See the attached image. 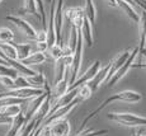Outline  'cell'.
Here are the masks:
<instances>
[{"mask_svg": "<svg viewBox=\"0 0 146 136\" xmlns=\"http://www.w3.org/2000/svg\"><path fill=\"white\" fill-rule=\"evenodd\" d=\"M141 99H142V94H141V93L135 92V90H123V92L116 93V94H113V95H111V97L106 98L104 101L100 103L99 107H97L94 111H92L88 116H86L85 118H84V121H83V122H81V125H80L79 132L83 131V130L85 129L86 123H88L89 121L92 120V118H94L99 112H102L107 106H109L112 102H114V101H122V102H128V103H136V102H140Z\"/></svg>", "mask_w": 146, "mask_h": 136, "instance_id": "obj_1", "label": "cell"}, {"mask_svg": "<svg viewBox=\"0 0 146 136\" xmlns=\"http://www.w3.org/2000/svg\"><path fill=\"white\" fill-rule=\"evenodd\" d=\"M107 118L126 127L146 126V117L136 116L133 113H107Z\"/></svg>", "mask_w": 146, "mask_h": 136, "instance_id": "obj_2", "label": "cell"}, {"mask_svg": "<svg viewBox=\"0 0 146 136\" xmlns=\"http://www.w3.org/2000/svg\"><path fill=\"white\" fill-rule=\"evenodd\" d=\"M81 102H83V99H81L79 95H76V97L72 99L69 104L60 107V108H57L56 111H53L52 113H50V115L47 116L43 121H42V123L40 125V126H48V125H51L53 121H57V120H61V118H65L66 116L75 108V106H76V104H79V103H81Z\"/></svg>", "mask_w": 146, "mask_h": 136, "instance_id": "obj_3", "label": "cell"}, {"mask_svg": "<svg viewBox=\"0 0 146 136\" xmlns=\"http://www.w3.org/2000/svg\"><path fill=\"white\" fill-rule=\"evenodd\" d=\"M137 53H139V47H135V49L130 52V56H128V59L126 60V62L122 65V66L119 67L118 70H117L116 73H114L113 75L111 76V79L108 80V88H112L114 85V84L117 83V81H119L121 79L123 78L126 74L128 73V70L131 69V66H132V64L135 62V59H136Z\"/></svg>", "mask_w": 146, "mask_h": 136, "instance_id": "obj_4", "label": "cell"}, {"mask_svg": "<svg viewBox=\"0 0 146 136\" xmlns=\"http://www.w3.org/2000/svg\"><path fill=\"white\" fill-rule=\"evenodd\" d=\"M43 88H44V92L42 93L41 95H37V97L32 98V101L28 103L27 112H26V115H24V120H26V122H28V121H29L31 118L36 115V112H37L38 108L41 107V104H42V102L44 101V98H46L47 95L51 93V88H50V85H48V83H47V81L44 83Z\"/></svg>", "mask_w": 146, "mask_h": 136, "instance_id": "obj_5", "label": "cell"}, {"mask_svg": "<svg viewBox=\"0 0 146 136\" xmlns=\"http://www.w3.org/2000/svg\"><path fill=\"white\" fill-rule=\"evenodd\" d=\"M84 17H85V12H84V8L81 7H70L66 10H64V18L69 21L71 27H75L78 29H80L83 24Z\"/></svg>", "mask_w": 146, "mask_h": 136, "instance_id": "obj_6", "label": "cell"}, {"mask_svg": "<svg viewBox=\"0 0 146 136\" xmlns=\"http://www.w3.org/2000/svg\"><path fill=\"white\" fill-rule=\"evenodd\" d=\"M5 21L12 22V23L15 25V27L18 28V29L21 31L24 36H26V37H28L29 39H33V41H35L37 32H36V29L29 23H28L27 21H24V19L19 18V17H15V15H7V17H5Z\"/></svg>", "mask_w": 146, "mask_h": 136, "instance_id": "obj_7", "label": "cell"}, {"mask_svg": "<svg viewBox=\"0 0 146 136\" xmlns=\"http://www.w3.org/2000/svg\"><path fill=\"white\" fill-rule=\"evenodd\" d=\"M100 67H102V65H100V61L99 60H95L93 64H92V66L89 67V69L86 70V71L84 73V74L81 75L79 79H76V80H75L74 83H72L71 85L69 87V90L70 89H75V88H79L81 85H84L85 83H88L89 80H92V79L94 78V75L97 74L98 71H99Z\"/></svg>", "mask_w": 146, "mask_h": 136, "instance_id": "obj_8", "label": "cell"}, {"mask_svg": "<svg viewBox=\"0 0 146 136\" xmlns=\"http://www.w3.org/2000/svg\"><path fill=\"white\" fill-rule=\"evenodd\" d=\"M51 129V136H69L70 135V123L65 118L53 121L51 125H48Z\"/></svg>", "mask_w": 146, "mask_h": 136, "instance_id": "obj_9", "label": "cell"}, {"mask_svg": "<svg viewBox=\"0 0 146 136\" xmlns=\"http://www.w3.org/2000/svg\"><path fill=\"white\" fill-rule=\"evenodd\" d=\"M109 65H111V62H109V64L107 65V66L100 67L99 71H98L97 74L94 75V78L92 79V80H89L88 83H85L86 85L89 87V89H90L93 93L98 89V88H99V85L103 83V81H106L107 75H108V71H109Z\"/></svg>", "mask_w": 146, "mask_h": 136, "instance_id": "obj_10", "label": "cell"}, {"mask_svg": "<svg viewBox=\"0 0 146 136\" xmlns=\"http://www.w3.org/2000/svg\"><path fill=\"white\" fill-rule=\"evenodd\" d=\"M130 52H131L130 50H125L123 52H121L119 55H117L116 57L111 61V65H109V71H108V75H107V79H106L107 81H108L109 79H111V76L113 75L114 73H116L117 70H118L119 67L126 62V60H127L128 56H130Z\"/></svg>", "mask_w": 146, "mask_h": 136, "instance_id": "obj_11", "label": "cell"}, {"mask_svg": "<svg viewBox=\"0 0 146 136\" xmlns=\"http://www.w3.org/2000/svg\"><path fill=\"white\" fill-rule=\"evenodd\" d=\"M80 33L81 37H83V42H85L89 47L93 46L94 37H93V24L90 23V21L88 19V17H84L83 24L80 27Z\"/></svg>", "mask_w": 146, "mask_h": 136, "instance_id": "obj_12", "label": "cell"}, {"mask_svg": "<svg viewBox=\"0 0 146 136\" xmlns=\"http://www.w3.org/2000/svg\"><path fill=\"white\" fill-rule=\"evenodd\" d=\"M116 5L122 10L128 18L131 19L135 23H139V19H140V13L136 12V9L133 8V5L128 4V3L123 1V0H116Z\"/></svg>", "mask_w": 146, "mask_h": 136, "instance_id": "obj_13", "label": "cell"}, {"mask_svg": "<svg viewBox=\"0 0 146 136\" xmlns=\"http://www.w3.org/2000/svg\"><path fill=\"white\" fill-rule=\"evenodd\" d=\"M139 32H140V43L139 50L145 49L146 46V10L140 12V19H139Z\"/></svg>", "mask_w": 146, "mask_h": 136, "instance_id": "obj_14", "label": "cell"}, {"mask_svg": "<svg viewBox=\"0 0 146 136\" xmlns=\"http://www.w3.org/2000/svg\"><path fill=\"white\" fill-rule=\"evenodd\" d=\"M46 55H44V52H42V51H36V52H31L29 56H27L24 60H22L21 62L23 65H26V66H31V65H40V64H43L44 61H46Z\"/></svg>", "mask_w": 146, "mask_h": 136, "instance_id": "obj_15", "label": "cell"}, {"mask_svg": "<svg viewBox=\"0 0 146 136\" xmlns=\"http://www.w3.org/2000/svg\"><path fill=\"white\" fill-rule=\"evenodd\" d=\"M26 123V120H24V115L23 113H19L18 116L13 118V122L10 123V130L8 131L7 136H17L19 132V130L22 129V126Z\"/></svg>", "mask_w": 146, "mask_h": 136, "instance_id": "obj_16", "label": "cell"}, {"mask_svg": "<svg viewBox=\"0 0 146 136\" xmlns=\"http://www.w3.org/2000/svg\"><path fill=\"white\" fill-rule=\"evenodd\" d=\"M21 12L23 14H29V15L36 17L37 19H41V15L37 9V4H36V0H24L23 8H22Z\"/></svg>", "mask_w": 146, "mask_h": 136, "instance_id": "obj_17", "label": "cell"}, {"mask_svg": "<svg viewBox=\"0 0 146 136\" xmlns=\"http://www.w3.org/2000/svg\"><path fill=\"white\" fill-rule=\"evenodd\" d=\"M19 113H22L21 104H12V106H7L0 108V116H4V117L14 118Z\"/></svg>", "mask_w": 146, "mask_h": 136, "instance_id": "obj_18", "label": "cell"}, {"mask_svg": "<svg viewBox=\"0 0 146 136\" xmlns=\"http://www.w3.org/2000/svg\"><path fill=\"white\" fill-rule=\"evenodd\" d=\"M84 12H85V17H88V19L90 21V23L94 24L97 21V8H95L93 0H85Z\"/></svg>", "mask_w": 146, "mask_h": 136, "instance_id": "obj_19", "label": "cell"}, {"mask_svg": "<svg viewBox=\"0 0 146 136\" xmlns=\"http://www.w3.org/2000/svg\"><path fill=\"white\" fill-rule=\"evenodd\" d=\"M28 83H29L31 87H35V88H43L44 83L47 81L46 76L44 74H42V73H36L35 75L32 76H26Z\"/></svg>", "mask_w": 146, "mask_h": 136, "instance_id": "obj_20", "label": "cell"}, {"mask_svg": "<svg viewBox=\"0 0 146 136\" xmlns=\"http://www.w3.org/2000/svg\"><path fill=\"white\" fill-rule=\"evenodd\" d=\"M13 45L17 50V59H18L19 61L24 60L27 56H29L31 50H32L29 43H17V45L13 43Z\"/></svg>", "mask_w": 146, "mask_h": 136, "instance_id": "obj_21", "label": "cell"}, {"mask_svg": "<svg viewBox=\"0 0 146 136\" xmlns=\"http://www.w3.org/2000/svg\"><path fill=\"white\" fill-rule=\"evenodd\" d=\"M24 102H27V99L7 95V97L0 98V108H1V107H7V106H12V104H23Z\"/></svg>", "mask_w": 146, "mask_h": 136, "instance_id": "obj_22", "label": "cell"}, {"mask_svg": "<svg viewBox=\"0 0 146 136\" xmlns=\"http://www.w3.org/2000/svg\"><path fill=\"white\" fill-rule=\"evenodd\" d=\"M14 33L10 28L8 27H1L0 28V42L1 43H10L13 42Z\"/></svg>", "mask_w": 146, "mask_h": 136, "instance_id": "obj_23", "label": "cell"}, {"mask_svg": "<svg viewBox=\"0 0 146 136\" xmlns=\"http://www.w3.org/2000/svg\"><path fill=\"white\" fill-rule=\"evenodd\" d=\"M19 73L17 71L14 67L9 66V65H3L0 64V76H9L12 79H15Z\"/></svg>", "mask_w": 146, "mask_h": 136, "instance_id": "obj_24", "label": "cell"}, {"mask_svg": "<svg viewBox=\"0 0 146 136\" xmlns=\"http://www.w3.org/2000/svg\"><path fill=\"white\" fill-rule=\"evenodd\" d=\"M48 51H50L51 57L55 61L62 57V45H61V43H55V45H52V46H50Z\"/></svg>", "mask_w": 146, "mask_h": 136, "instance_id": "obj_25", "label": "cell"}, {"mask_svg": "<svg viewBox=\"0 0 146 136\" xmlns=\"http://www.w3.org/2000/svg\"><path fill=\"white\" fill-rule=\"evenodd\" d=\"M78 28L72 27L71 28V33H70V37H69V41H67V46L70 47V50L72 51V53H74L75 49H76V43H78Z\"/></svg>", "mask_w": 146, "mask_h": 136, "instance_id": "obj_26", "label": "cell"}, {"mask_svg": "<svg viewBox=\"0 0 146 136\" xmlns=\"http://www.w3.org/2000/svg\"><path fill=\"white\" fill-rule=\"evenodd\" d=\"M92 94H93V92L89 89V87L86 85V84H84V85L79 87V92H78V95H79V97L83 99V101H85V99L90 98Z\"/></svg>", "mask_w": 146, "mask_h": 136, "instance_id": "obj_27", "label": "cell"}, {"mask_svg": "<svg viewBox=\"0 0 146 136\" xmlns=\"http://www.w3.org/2000/svg\"><path fill=\"white\" fill-rule=\"evenodd\" d=\"M108 134V130H98V131H93V130H86V131H80L76 136H103Z\"/></svg>", "mask_w": 146, "mask_h": 136, "instance_id": "obj_28", "label": "cell"}, {"mask_svg": "<svg viewBox=\"0 0 146 136\" xmlns=\"http://www.w3.org/2000/svg\"><path fill=\"white\" fill-rule=\"evenodd\" d=\"M24 87H31L28 83L26 76H17L14 79V89H19V88H24Z\"/></svg>", "mask_w": 146, "mask_h": 136, "instance_id": "obj_29", "label": "cell"}, {"mask_svg": "<svg viewBox=\"0 0 146 136\" xmlns=\"http://www.w3.org/2000/svg\"><path fill=\"white\" fill-rule=\"evenodd\" d=\"M0 83L8 89H14V79L9 78V76H0Z\"/></svg>", "mask_w": 146, "mask_h": 136, "instance_id": "obj_30", "label": "cell"}, {"mask_svg": "<svg viewBox=\"0 0 146 136\" xmlns=\"http://www.w3.org/2000/svg\"><path fill=\"white\" fill-rule=\"evenodd\" d=\"M37 136H51V129H50V126H40L37 131Z\"/></svg>", "mask_w": 146, "mask_h": 136, "instance_id": "obj_31", "label": "cell"}, {"mask_svg": "<svg viewBox=\"0 0 146 136\" xmlns=\"http://www.w3.org/2000/svg\"><path fill=\"white\" fill-rule=\"evenodd\" d=\"M46 39H47L46 31L42 29V31H40V32H37V35H36V38H35L36 42H43V41H46Z\"/></svg>", "mask_w": 146, "mask_h": 136, "instance_id": "obj_32", "label": "cell"}, {"mask_svg": "<svg viewBox=\"0 0 146 136\" xmlns=\"http://www.w3.org/2000/svg\"><path fill=\"white\" fill-rule=\"evenodd\" d=\"M48 50V45L46 41L43 42H37V51H42V52H46Z\"/></svg>", "mask_w": 146, "mask_h": 136, "instance_id": "obj_33", "label": "cell"}, {"mask_svg": "<svg viewBox=\"0 0 146 136\" xmlns=\"http://www.w3.org/2000/svg\"><path fill=\"white\" fill-rule=\"evenodd\" d=\"M108 4L111 5V7H117V5H116V0H108Z\"/></svg>", "mask_w": 146, "mask_h": 136, "instance_id": "obj_34", "label": "cell"}, {"mask_svg": "<svg viewBox=\"0 0 146 136\" xmlns=\"http://www.w3.org/2000/svg\"><path fill=\"white\" fill-rule=\"evenodd\" d=\"M132 136H140L139 132H136V131H132Z\"/></svg>", "mask_w": 146, "mask_h": 136, "instance_id": "obj_35", "label": "cell"}, {"mask_svg": "<svg viewBox=\"0 0 146 136\" xmlns=\"http://www.w3.org/2000/svg\"><path fill=\"white\" fill-rule=\"evenodd\" d=\"M140 136H146V135H141V134H140Z\"/></svg>", "mask_w": 146, "mask_h": 136, "instance_id": "obj_36", "label": "cell"}, {"mask_svg": "<svg viewBox=\"0 0 146 136\" xmlns=\"http://www.w3.org/2000/svg\"><path fill=\"white\" fill-rule=\"evenodd\" d=\"M0 1H1V0H0Z\"/></svg>", "mask_w": 146, "mask_h": 136, "instance_id": "obj_37", "label": "cell"}, {"mask_svg": "<svg viewBox=\"0 0 146 136\" xmlns=\"http://www.w3.org/2000/svg\"><path fill=\"white\" fill-rule=\"evenodd\" d=\"M145 1H146V0H145Z\"/></svg>", "mask_w": 146, "mask_h": 136, "instance_id": "obj_38", "label": "cell"}]
</instances>
